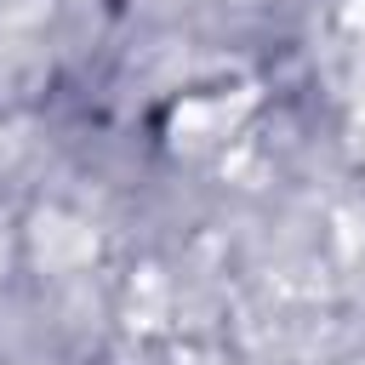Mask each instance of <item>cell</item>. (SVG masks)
<instances>
[{
    "label": "cell",
    "mask_w": 365,
    "mask_h": 365,
    "mask_svg": "<svg viewBox=\"0 0 365 365\" xmlns=\"http://www.w3.org/2000/svg\"><path fill=\"white\" fill-rule=\"evenodd\" d=\"M228 125H234L228 97H217V103H182L177 108V143L182 137L188 143H217V137H228Z\"/></svg>",
    "instance_id": "obj_1"
},
{
    "label": "cell",
    "mask_w": 365,
    "mask_h": 365,
    "mask_svg": "<svg viewBox=\"0 0 365 365\" xmlns=\"http://www.w3.org/2000/svg\"><path fill=\"white\" fill-rule=\"evenodd\" d=\"M342 23L348 29H365V0H342Z\"/></svg>",
    "instance_id": "obj_2"
}]
</instances>
